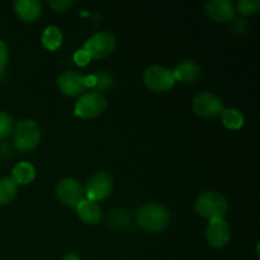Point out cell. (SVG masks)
Segmentation results:
<instances>
[{"label": "cell", "mask_w": 260, "mask_h": 260, "mask_svg": "<svg viewBox=\"0 0 260 260\" xmlns=\"http://www.w3.org/2000/svg\"><path fill=\"white\" fill-rule=\"evenodd\" d=\"M170 221V212L161 203L150 202L141 206L137 211V223L147 233H159L164 230Z\"/></svg>", "instance_id": "cell-1"}, {"label": "cell", "mask_w": 260, "mask_h": 260, "mask_svg": "<svg viewBox=\"0 0 260 260\" xmlns=\"http://www.w3.org/2000/svg\"><path fill=\"white\" fill-rule=\"evenodd\" d=\"M228 201L218 192H203L197 197L194 203L196 212L201 217L210 221L220 220L228 212Z\"/></svg>", "instance_id": "cell-2"}, {"label": "cell", "mask_w": 260, "mask_h": 260, "mask_svg": "<svg viewBox=\"0 0 260 260\" xmlns=\"http://www.w3.org/2000/svg\"><path fill=\"white\" fill-rule=\"evenodd\" d=\"M41 128L35 119H23L14 128V146L18 151L28 152L38 146Z\"/></svg>", "instance_id": "cell-3"}, {"label": "cell", "mask_w": 260, "mask_h": 260, "mask_svg": "<svg viewBox=\"0 0 260 260\" xmlns=\"http://www.w3.org/2000/svg\"><path fill=\"white\" fill-rule=\"evenodd\" d=\"M107 108V98L98 91H89L83 94L76 101L74 114L84 119H93L101 116Z\"/></svg>", "instance_id": "cell-4"}, {"label": "cell", "mask_w": 260, "mask_h": 260, "mask_svg": "<svg viewBox=\"0 0 260 260\" xmlns=\"http://www.w3.org/2000/svg\"><path fill=\"white\" fill-rule=\"evenodd\" d=\"M144 84L154 93H165L174 86L175 79L172 70L164 66L152 65L145 70Z\"/></svg>", "instance_id": "cell-5"}, {"label": "cell", "mask_w": 260, "mask_h": 260, "mask_svg": "<svg viewBox=\"0 0 260 260\" xmlns=\"http://www.w3.org/2000/svg\"><path fill=\"white\" fill-rule=\"evenodd\" d=\"M56 196L61 203L68 207L76 208L85 200V190L74 178H63L56 185Z\"/></svg>", "instance_id": "cell-6"}, {"label": "cell", "mask_w": 260, "mask_h": 260, "mask_svg": "<svg viewBox=\"0 0 260 260\" xmlns=\"http://www.w3.org/2000/svg\"><path fill=\"white\" fill-rule=\"evenodd\" d=\"M192 108L193 112L202 118H215L221 116L225 109L220 96L210 91L197 94L192 102Z\"/></svg>", "instance_id": "cell-7"}, {"label": "cell", "mask_w": 260, "mask_h": 260, "mask_svg": "<svg viewBox=\"0 0 260 260\" xmlns=\"http://www.w3.org/2000/svg\"><path fill=\"white\" fill-rule=\"evenodd\" d=\"M113 190V178L107 172H98L91 175L86 183L85 196L88 200L99 202L108 197Z\"/></svg>", "instance_id": "cell-8"}, {"label": "cell", "mask_w": 260, "mask_h": 260, "mask_svg": "<svg viewBox=\"0 0 260 260\" xmlns=\"http://www.w3.org/2000/svg\"><path fill=\"white\" fill-rule=\"evenodd\" d=\"M114 47H116V37L111 32H98L84 43L83 48L90 55L91 58L99 60L111 55Z\"/></svg>", "instance_id": "cell-9"}, {"label": "cell", "mask_w": 260, "mask_h": 260, "mask_svg": "<svg viewBox=\"0 0 260 260\" xmlns=\"http://www.w3.org/2000/svg\"><path fill=\"white\" fill-rule=\"evenodd\" d=\"M206 238L208 244L215 249H221L229 244L231 239V230L223 218L210 221L206 229Z\"/></svg>", "instance_id": "cell-10"}, {"label": "cell", "mask_w": 260, "mask_h": 260, "mask_svg": "<svg viewBox=\"0 0 260 260\" xmlns=\"http://www.w3.org/2000/svg\"><path fill=\"white\" fill-rule=\"evenodd\" d=\"M57 88L62 94L68 96H78L85 90L84 76L76 71H63L57 78Z\"/></svg>", "instance_id": "cell-11"}, {"label": "cell", "mask_w": 260, "mask_h": 260, "mask_svg": "<svg viewBox=\"0 0 260 260\" xmlns=\"http://www.w3.org/2000/svg\"><path fill=\"white\" fill-rule=\"evenodd\" d=\"M235 5L229 0H212L206 4V14L213 22H231L235 17Z\"/></svg>", "instance_id": "cell-12"}, {"label": "cell", "mask_w": 260, "mask_h": 260, "mask_svg": "<svg viewBox=\"0 0 260 260\" xmlns=\"http://www.w3.org/2000/svg\"><path fill=\"white\" fill-rule=\"evenodd\" d=\"M14 10L18 18L25 23H33L42 14V5L38 0H17Z\"/></svg>", "instance_id": "cell-13"}, {"label": "cell", "mask_w": 260, "mask_h": 260, "mask_svg": "<svg viewBox=\"0 0 260 260\" xmlns=\"http://www.w3.org/2000/svg\"><path fill=\"white\" fill-rule=\"evenodd\" d=\"M172 71L175 81H182V83H193L201 75L200 65L192 60L183 61Z\"/></svg>", "instance_id": "cell-14"}, {"label": "cell", "mask_w": 260, "mask_h": 260, "mask_svg": "<svg viewBox=\"0 0 260 260\" xmlns=\"http://www.w3.org/2000/svg\"><path fill=\"white\" fill-rule=\"evenodd\" d=\"M76 211H78V216L80 217V220L88 225H95L102 218L101 206L98 205V202H94L88 198H85L76 207Z\"/></svg>", "instance_id": "cell-15"}, {"label": "cell", "mask_w": 260, "mask_h": 260, "mask_svg": "<svg viewBox=\"0 0 260 260\" xmlns=\"http://www.w3.org/2000/svg\"><path fill=\"white\" fill-rule=\"evenodd\" d=\"M36 178V169L30 162L19 161L12 169V179L17 184H29Z\"/></svg>", "instance_id": "cell-16"}, {"label": "cell", "mask_w": 260, "mask_h": 260, "mask_svg": "<svg viewBox=\"0 0 260 260\" xmlns=\"http://www.w3.org/2000/svg\"><path fill=\"white\" fill-rule=\"evenodd\" d=\"M41 41L46 50L56 51L60 48L61 43H62V32L56 25H48L43 30Z\"/></svg>", "instance_id": "cell-17"}, {"label": "cell", "mask_w": 260, "mask_h": 260, "mask_svg": "<svg viewBox=\"0 0 260 260\" xmlns=\"http://www.w3.org/2000/svg\"><path fill=\"white\" fill-rule=\"evenodd\" d=\"M221 122L229 129H240L244 126V116L236 108H226L221 113Z\"/></svg>", "instance_id": "cell-18"}, {"label": "cell", "mask_w": 260, "mask_h": 260, "mask_svg": "<svg viewBox=\"0 0 260 260\" xmlns=\"http://www.w3.org/2000/svg\"><path fill=\"white\" fill-rule=\"evenodd\" d=\"M18 193V184L12 177H3L0 179V205L10 203Z\"/></svg>", "instance_id": "cell-19"}, {"label": "cell", "mask_w": 260, "mask_h": 260, "mask_svg": "<svg viewBox=\"0 0 260 260\" xmlns=\"http://www.w3.org/2000/svg\"><path fill=\"white\" fill-rule=\"evenodd\" d=\"M95 75V85H94V91L102 93L104 90H108L112 88L114 83V79L112 78L111 74L106 73V71H101V73L94 74Z\"/></svg>", "instance_id": "cell-20"}, {"label": "cell", "mask_w": 260, "mask_h": 260, "mask_svg": "<svg viewBox=\"0 0 260 260\" xmlns=\"http://www.w3.org/2000/svg\"><path fill=\"white\" fill-rule=\"evenodd\" d=\"M236 8L244 15L258 14L260 10L259 0H239L236 3Z\"/></svg>", "instance_id": "cell-21"}, {"label": "cell", "mask_w": 260, "mask_h": 260, "mask_svg": "<svg viewBox=\"0 0 260 260\" xmlns=\"http://www.w3.org/2000/svg\"><path fill=\"white\" fill-rule=\"evenodd\" d=\"M109 223L113 228H124V226H127V223H129L128 212L123 210L113 211L112 215L109 216Z\"/></svg>", "instance_id": "cell-22"}, {"label": "cell", "mask_w": 260, "mask_h": 260, "mask_svg": "<svg viewBox=\"0 0 260 260\" xmlns=\"http://www.w3.org/2000/svg\"><path fill=\"white\" fill-rule=\"evenodd\" d=\"M13 119L5 112H0V139H5L13 132Z\"/></svg>", "instance_id": "cell-23"}, {"label": "cell", "mask_w": 260, "mask_h": 260, "mask_svg": "<svg viewBox=\"0 0 260 260\" xmlns=\"http://www.w3.org/2000/svg\"><path fill=\"white\" fill-rule=\"evenodd\" d=\"M73 4H74L73 0H50V2H48V5H50L55 12H58V13H62V12H66V10H69L71 7H73Z\"/></svg>", "instance_id": "cell-24"}, {"label": "cell", "mask_w": 260, "mask_h": 260, "mask_svg": "<svg viewBox=\"0 0 260 260\" xmlns=\"http://www.w3.org/2000/svg\"><path fill=\"white\" fill-rule=\"evenodd\" d=\"M90 60H91L90 55H89L84 48H80V50H78L75 53H74V61H75L76 65L81 66V68L88 65V63L90 62Z\"/></svg>", "instance_id": "cell-25"}, {"label": "cell", "mask_w": 260, "mask_h": 260, "mask_svg": "<svg viewBox=\"0 0 260 260\" xmlns=\"http://www.w3.org/2000/svg\"><path fill=\"white\" fill-rule=\"evenodd\" d=\"M8 60H9V52H8V47L4 43V41L0 40V74L4 71L5 66H7Z\"/></svg>", "instance_id": "cell-26"}, {"label": "cell", "mask_w": 260, "mask_h": 260, "mask_svg": "<svg viewBox=\"0 0 260 260\" xmlns=\"http://www.w3.org/2000/svg\"><path fill=\"white\" fill-rule=\"evenodd\" d=\"M234 28H235V30H238V32H241V30L245 29L246 28L245 19H243V18H238V19L234 22Z\"/></svg>", "instance_id": "cell-27"}, {"label": "cell", "mask_w": 260, "mask_h": 260, "mask_svg": "<svg viewBox=\"0 0 260 260\" xmlns=\"http://www.w3.org/2000/svg\"><path fill=\"white\" fill-rule=\"evenodd\" d=\"M84 81H85V86L86 88H94L95 85V75H88L84 76Z\"/></svg>", "instance_id": "cell-28"}, {"label": "cell", "mask_w": 260, "mask_h": 260, "mask_svg": "<svg viewBox=\"0 0 260 260\" xmlns=\"http://www.w3.org/2000/svg\"><path fill=\"white\" fill-rule=\"evenodd\" d=\"M62 260H81V258L74 253H68L65 254V256H63Z\"/></svg>", "instance_id": "cell-29"}]
</instances>
